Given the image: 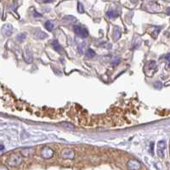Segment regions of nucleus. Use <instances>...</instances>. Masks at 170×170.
<instances>
[{"mask_svg": "<svg viewBox=\"0 0 170 170\" xmlns=\"http://www.w3.org/2000/svg\"><path fill=\"white\" fill-rule=\"evenodd\" d=\"M151 152L153 154V143L151 144Z\"/></svg>", "mask_w": 170, "mask_h": 170, "instance_id": "obj_25", "label": "nucleus"}, {"mask_svg": "<svg viewBox=\"0 0 170 170\" xmlns=\"http://www.w3.org/2000/svg\"><path fill=\"white\" fill-rule=\"evenodd\" d=\"M155 88H157V89H160V88H162V83H160V82H156L155 83Z\"/></svg>", "mask_w": 170, "mask_h": 170, "instance_id": "obj_18", "label": "nucleus"}, {"mask_svg": "<svg viewBox=\"0 0 170 170\" xmlns=\"http://www.w3.org/2000/svg\"><path fill=\"white\" fill-rule=\"evenodd\" d=\"M62 126H64L65 128H67V129H75V126L71 123H69V122H62L61 123Z\"/></svg>", "mask_w": 170, "mask_h": 170, "instance_id": "obj_14", "label": "nucleus"}, {"mask_svg": "<svg viewBox=\"0 0 170 170\" xmlns=\"http://www.w3.org/2000/svg\"><path fill=\"white\" fill-rule=\"evenodd\" d=\"M4 27H6V30L3 28V33L5 34H7V35L9 36L10 34L12 33V27H11L10 26H9V28H7V26H4Z\"/></svg>", "mask_w": 170, "mask_h": 170, "instance_id": "obj_15", "label": "nucleus"}, {"mask_svg": "<svg viewBox=\"0 0 170 170\" xmlns=\"http://www.w3.org/2000/svg\"><path fill=\"white\" fill-rule=\"evenodd\" d=\"M3 149V146H0V150Z\"/></svg>", "mask_w": 170, "mask_h": 170, "instance_id": "obj_26", "label": "nucleus"}, {"mask_svg": "<svg viewBox=\"0 0 170 170\" xmlns=\"http://www.w3.org/2000/svg\"><path fill=\"white\" fill-rule=\"evenodd\" d=\"M52 46L54 49V50H56L57 52H62V47L60 45V44L58 43L57 40H53L52 41Z\"/></svg>", "mask_w": 170, "mask_h": 170, "instance_id": "obj_9", "label": "nucleus"}, {"mask_svg": "<svg viewBox=\"0 0 170 170\" xmlns=\"http://www.w3.org/2000/svg\"><path fill=\"white\" fill-rule=\"evenodd\" d=\"M23 163V156L20 153H12L7 158V164L11 168H16Z\"/></svg>", "mask_w": 170, "mask_h": 170, "instance_id": "obj_1", "label": "nucleus"}, {"mask_svg": "<svg viewBox=\"0 0 170 170\" xmlns=\"http://www.w3.org/2000/svg\"><path fill=\"white\" fill-rule=\"evenodd\" d=\"M119 61H120V60H119V59H118V60H117V61H112V66H117V65L119 63Z\"/></svg>", "mask_w": 170, "mask_h": 170, "instance_id": "obj_21", "label": "nucleus"}, {"mask_svg": "<svg viewBox=\"0 0 170 170\" xmlns=\"http://www.w3.org/2000/svg\"><path fill=\"white\" fill-rule=\"evenodd\" d=\"M45 27L48 31H52L54 29V24L51 21H46L45 23Z\"/></svg>", "mask_w": 170, "mask_h": 170, "instance_id": "obj_13", "label": "nucleus"}, {"mask_svg": "<svg viewBox=\"0 0 170 170\" xmlns=\"http://www.w3.org/2000/svg\"><path fill=\"white\" fill-rule=\"evenodd\" d=\"M24 58L27 63H31L33 61V54L28 48H25L24 50Z\"/></svg>", "mask_w": 170, "mask_h": 170, "instance_id": "obj_7", "label": "nucleus"}, {"mask_svg": "<svg viewBox=\"0 0 170 170\" xmlns=\"http://www.w3.org/2000/svg\"><path fill=\"white\" fill-rule=\"evenodd\" d=\"M86 56L88 58H93L95 56V52L92 49H88L86 51Z\"/></svg>", "mask_w": 170, "mask_h": 170, "instance_id": "obj_12", "label": "nucleus"}, {"mask_svg": "<svg viewBox=\"0 0 170 170\" xmlns=\"http://www.w3.org/2000/svg\"><path fill=\"white\" fill-rule=\"evenodd\" d=\"M73 31L74 33L77 34L78 36L84 38V37H87L88 36V30L83 27H80V26H74L73 27Z\"/></svg>", "mask_w": 170, "mask_h": 170, "instance_id": "obj_3", "label": "nucleus"}, {"mask_svg": "<svg viewBox=\"0 0 170 170\" xmlns=\"http://www.w3.org/2000/svg\"><path fill=\"white\" fill-rule=\"evenodd\" d=\"M128 169L131 170H139L141 169V164L139 162H138L135 159H130L128 162Z\"/></svg>", "mask_w": 170, "mask_h": 170, "instance_id": "obj_5", "label": "nucleus"}, {"mask_svg": "<svg viewBox=\"0 0 170 170\" xmlns=\"http://www.w3.org/2000/svg\"><path fill=\"white\" fill-rule=\"evenodd\" d=\"M36 37H37V38H39V39H44V38H45V37H48V35L45 33H44V32H42V31H37L36 33Z\"/></svg>", "mask_w": 170, "mask_h": 170, "instance_id": "obj_10", "label": "nucleus"}, {"mask_svg": "<svg viewBox=\"0 0 170 170\" xmlns=\"http://www.w3.org/2000/svg\"><path fill=\"white\" fill-rule=\"evenodd\" d=\"M165 149H166V142L164 140H160L157 143L156 153L160 158H163L165 156Z\"/></svg>", "mask_w": 170, "mask_h": 170, "instance_id": "obj_2", "label": "nucleus"}, {"mask_svg": "<svg viewBox=\"0 0 170 170\" xmlns=\"http://www.w3.org/2000/svg\"><path fill=\"white\" fill-rule=\"evenodd\" d=\"M33 12H34V14H35V15H34V16H35V17H42V16H41L40 14H38V13H37V12H36L35 10H34Z\"/></svg>", "mask_w": 170, "mask_h": 170, "instance_id": "obj_23", "label": "nucleus"}, {"mask_svg": "<svg viewBox=\"0 0 170 170\" xmlns=\"http://www.w3.org/2000/svg\"><path fill=\"white\" fill-rule=\"evenodd\" d=\"M25 37H26V34L23 33V34H20V36H18V37H17V38H18L20 41H23V39H24Z\"/></svg>", "mask_w": 170, "mask_h": 170, "instance_id": "obj_19", "label": "nucleus"}, {"mask_svg": "<svg viewBox=\"0 0 170 170\" xmlns=\"http://www.w3.org/2000/svg\"><path fill=\"white\" fill-rule=\"evenodd\" d=\"M107 16L109 17V18H115V17H117V13L115 12V11H113V10H110V11H108L107 12Z\"/></svg>", "mask_w": 170, "mask_h": 170, "instance_id": "obj_16", "label": "nucleus"}, {"mask_svg": "<svg viewBox=\"0 0 170 170\" xmlns=\"http://www.w3.org/2000/svg\"><path fill=\"white\" fill-rule=\"evenodd\" d=\"M120 37H121V32L118 27H116L113 31V38L115 40H118V39H119Z\"/></svg>", "mask_w": 170, "mask_h": 170, "instance_id": "obj_11", "label": "nucleus"}, {"mask_svg": "<svg viewBox=\"0 0 170 170\" xmlns=\"http://www.w3.org/2000/svg\"><path fill=\"white\" fill-rule=\"evenodd\" d=\"M166 13H167L168 15H170V8H168V9H167V10H166Z\"/></svg>", "mask_w": 170, "mask_h": 170, "instance_id": "obj_24", "label": "nucleus"}, {"mask_svg": "<svg viewBox=\"0 0 170 170\" xmlns=\"http://www.w3.org/2000/svg\"><path fill=\"white\" fill-rule=\"evenodd\" d=\"M169 67H170V64H169Z\"/></svg>", "mask_w": 170, "mask_h": 170, "instance_id": "obj_27", "label": "nucleus"}, {"mask_svg": "<svg viewBox=\"0 0 170 170\" xmlns=\"http://www.w3.org/2000/svg\"><path fill=\"white\" fill-rule=\"evenodd\" d=\"M20 153L23 156V157H30L33 155L34 149L33 148H26V149H22Z\"/></svg>", "mask_w": 170, "mask_h": 170, "instance_id": "obj_8", "label": "nucleus"}, {"mask_svg": "<svg viewBox=\"0 0 170 170\" xmlns=\"http://www.w3.org/2000/svg\"><path fill=\"white\" fill-rule=\"evenodd\" d=\"M78 12H80V13H84V12L83 4L81 3H78Z\"/></svg>", "mask_w": 170, "mask_h": 170, "instance_id": "obj_17", "label": "nucleus"}, {"mask_svg": "<svg viewBox=\"0 0 170 170\" xmlns=\"http://www.w3.org/2000/svg\"><path fill=\"white\" fill-rule=\"evenodd\" d=\"M165 59H166L167 61H170V53H169L168 54H166V56H165Z\"/></svg>", "mask_w": 170, "mask_h": 170, "instance_id": "obj_22", "label": "nucleus"}, {"mask_svg": "<svg viewBox=\"0 0 170 170\" xmlns=\"http://www.w3.org/2000/svg\"><path fill=\"white\" fill-rule=\"evenodd\" d=\"M53 155H54V150L49 146L44 147L41 151V156L44 159H50Z\"/></svg>", "mask_w": 170, "mask_h": 170, "instance_id": "obj_4", "label": "nucleus"}, {"mask_svg": "<svg viewBox=\"0 0 170 170\" xmlns=\"http://www.w3.org/2000/svg\"><path fill=\"white\" fill-rule=\"evenodd\" d=\"M159 31H160V28H158V29H156V31H154V32H153L152 36L154 37H156V35L158 34Z\"/></svg>", "mask_w": 170, "mask_h": 170, "instance_id": "obj_20", "label": "nucleus"}, {"mask_svg": "<svg viewBox=\"0 0 170 170\" xmlns=\"http://www.w3.org/2000/svg\"><path fill=\"white\" fill-rule=\"evenodd\" d=\"M61 156L63 159H73L75 156V152L71 149H64L61 152Z\"/></svg>", "mask_w": 170, "mask_h": 170, "instance_id": "obj_6", "label": "nucleus"}]
</instances>
